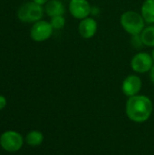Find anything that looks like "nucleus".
Masks as SVG:
<instances>
[{
  "label": "nucleus",
  "instance_id": "obj_13",
  "mask_svg": "<svg viewBox=\"0 0 154 155\" xmlns=\"http://www.w3.org/2000/svg\"><path fill=\"white\" fill-rule=\"evenodd\" d=\"M141 37L144 45L154 47V25H150L143 29Z\"/></svg>",
  "mask_w": 154,
  "mask_h": 155
},
{
  "label": "nucleus",
  "instance_id": "obj_18",
  "mask_svg": "<svg viewBox=\"0 0 154 155\" xmlns=\"http://www.w3.org/2000/svg\"><path fill=\"white\" fill-rule=\"evenodd\" d=\"M34 2L36 3V4H38V5H42L46 4L48 2V0H34Z\"/></svg>",
  "mask_w": 154,
  "mask_h": 155
},
{
  "label": "nucleus",
  "instance_id": "obj_2",
  "mask_svg": "<svg viewBox=\"0 0 154 155\" xmlns=\"http://www.w3.org/2000/svg\"><path fill=\"white\" fill-rule=\"evenodd\" d=\"M123 28L130 35H141L145 28V21L142 15L135 11L124 12L120 19Z\"/></svg>",
  "mask_w": 154,
  "mask_h": 155
},
{
  "label": "nucleus",
  "instance_id": "obj_19",
  "mask_svg": "<svg viewBox=\"0 0 154 155\" xmlns=\"http://www.w3.org/2000/svg\"><path fill=\"white\" fill-rule=\"evenodd\" d=\"M152 58H153V61H154V49H153V51H152Z\"/></svg>",
  "mask_w": 154,
  "mask_h": 155
},
{
  "label": "nucleus",
  "instance_id": "obj_14",
  "mask_svg": "<svg viewBox=\"0 0 154 155\" xmlns=\"http://www.w3.org/2000/svg\"><path fill=\"white\" fill-rule=\"evenodd\" d=\"M50 24L52 27L55 30L62 29L65 25V18L64 17V15H57V16L51 17Z\"/></svg>",
  "mask_w": 154,
  "mask_h": 155
},
{
  "label": "nucleus",
  "instance_id": "obj_4",
  "mask_svg": "<svg viewBox=\"0 0 154 155\" xmlns=\"http://www.w3.org/2000/svg\"><path fill=\"white\" fill-rule=\"evenodd\" d=\"M24 143L22 135L15 131H6L0 135V145L8 153L19 151Z\"/></svg>",
  "mask_w": 154,
  "mask_h": 155
},
{
  "label": "nucleus",
  "instance_id": "obj_16",
  "mask_svg": "<svg viewBox=\"0 0 154 155\" xmlns=\"http://www.w3.org/2000/svg\"><path fill=\"white\" fill-rule=\"evenodd\" d=\"M6 106V99L5 96L0 94V111L3 110Z\"/></svg>",
  "mask_w": 154,
  "mask_h": 155
},
{
  "label": "nucleus",
  "instance_id": "obj_12",
  "mask_svg": "<svg viewBox=\"0 0 154 155\" xmlns=\"http://www.w3.org/2000/svg\"><path fill=\"white\" fill-rule=\"evenodd\" d=\"M25 141H26V143L30 146H33V147L39 146L42 144L44 141V135L41 132L34 130L27 134Z\"/></svg>",
  "mask_w": 154,
  "mask_h": 155
},
{
  "label": "nucleus",
  "instance_id": "obj_10",
  "mask_svg": "<svg viewBox=\"0 0 154 155\" xmlns=\"http://www.w3.org/2000/svg\"><path fill=\"white\" fill-rule=\"evenodd\" d=\"M44 11L48 16L54 17L57 15H64L65 13V7L59 0H49L45 4Z\"/></svg>",
  "mask_w": 154,
  "mask_h": 155
},
{
  "label": "nucleus",
  "instance_id": "obj_3",
  "mask_svg": "<svg viewBox=\"0 0 154 155\" xmlns=\"http://www.w3.org/2000/svg\"><path fill=\"white\" fill-rule=\"evenodd\" d=\"M44 15V8L42 5L33 2L25 3L22 5L17 12L18 18L24 23L38 22Z\"/></svg>",
  "mask_w": 154,
  "mask_h": 155
},
{
  "label": "nucleus",
  "instance_id": "obj_9",
  "mask_svg": "<svg viewBox=\"0 0 154 155\" xmlns=\"http://www.w3.org/2000/svg\"><path fill=\"white\" fill-rule=\"evenodd\" d=\"M97 31V23L92 17H86L83 19L78 25V32L80 35L84 39H90L93 37Z\"/></svg>",
  "mask_w": 154,
  "mask_h": 155
},
{
  "label": "nucleus",
  "instance_id": "obj_11",
  "mask_svg": "<svg viewBox=\"0 0 154 155\" xmlns=\"http://www.w3.org/2000/svg\"><path fill=\"white\" fill-rule=\"evenodd\" d=\"M144 21L154 24V0H145L142 5V14Z\"/></svg>",
  "mask_w": 154,
  "mask_h": 155
},
{
  "label": "nucleus",
  "instance_id": "obj_6",
  "mask_svg": "<svg viewBox=\"0 0 154 155\" xmlns=\"http://www.w3.org/2000/svg\"><path fill=\"white\" fill-rule=\"evenodd\" d=\"M54 28L51 24L46 21H38L34 24L31 28L30 35L31 38L35 42H43L50 38L53 34Z\"/></svg>",
  "mask_w": 154,
  "mask_h": 155
},
{
  "label": "nucleus",
  "instance_id": "obj_1",
  "mask_svg": "<svg viewBox=\"0 0 154 155\" xmlns=\"http://www.w3.org/2000/svg\"><path fill=\"white\" fill-rule=\"evenodd\" d=\"M153 105L152 100L145 95L129 97L126 103V114L130 120L135 123L146 122L152 115Z\"/></svg>",
  "mask_w": 154,
  "mask_h": 155
},
{
  "label": "nucleus",
  "instance_id": "obj_5",
  "mask_svg": "<svg viewBox=\"0 0 154 155\" xmlns=\"http://www.w3.org/2000/svg\"><path fill=\"white\" fill-rule=\"evenodd\" d=\"M153 58L147 53H138L136 54L131 61L132 69L139 74H144L151 71L153 66Z\"/></svg>",
  "mask_w": 154,
  "mask_h": 155
},
{
  "label": "nucleus",
  "instance_id": "obj_17",
  "mask_svg": "<svg viewBox=\"0 0 154 155\" xmlns=\"http://www.w3.org/2000/svg\"><path fill=\"white\" fill-rule=\"evenodd\" d=\"M150 79H151L152 83L154 84V65L150 71Z\"/></svg>",
  "mask_w": 154,
  "mask_h": 155
},
{
  "label": "nucleus",
  "instance_id": "obj_7",
  "mask_svg": "<svg viewBox=\"0 0 154 155\" xmlns=\"http://www.w3.org/2000/svg\"><path fill=\"white\" fill-rule=\"evenodd\" d=\"M69 11L76 19H84L91 14L92 6L87 0H70Z\"/></svg>",
  "mask_w": 154,
  "mask_h": 155
},
{
  "label": "nucleus",
  "instance_id": "obj_8",
  "mask_svg": "<svg viewBox=\"0 0 154 155\" xmlns=\"http://www.w3.org/2000/svg\"><path fill=\"white\" fill-rule=\"evenodd\" d=\"M142 86H143V83L141 78L137 75L132 74L127 76L123 82L122 90L126 96L132 97L138 94V93L142 89Z\"/></svg>",
  "mask_w": 154,
  "mask_h": 155
},
{
  "label": "nucleus",
  "instance_id": "obj_15",
  "mask_svg": "<svg viewBox=\"0 0 154 155\" xmlns=\"http://www.w3.org/2000/svg\"><path fill=\"white\" fill-rule=\"evenodd\" d=\"M132 45L137 48V49H140L143 47V40H142V37H141V35H133L132 37Z\"/></svg>",
  "mask_w": 154,
  "mask_h": 155
}]
</instances>
